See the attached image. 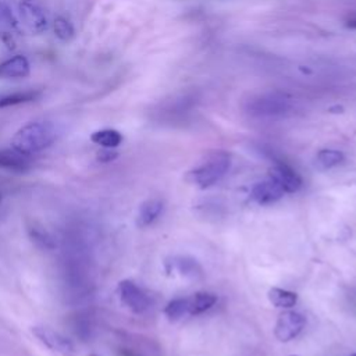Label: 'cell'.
<instances>
[{"label":"cell","instance_id":"ba28073f","mask_svg":"<svg viewBox=\"0 0 356 356\" xmlns=\"http://www.w3.org/2000/svg\"><path fill=\"white\" fill-rule=\"evenodd\" d=\"M19 15L32 33H42L47 29V17L44 11L32 1H19Z\"/></svg>","mask_w":356,"mask_h":356},{"label":"cell","instance_id":"44dd1931","mask_svg":"<svg viewBox=\"0 0 356 356\" xmlns=\"http://www.w3.org/2000/svg\"><path fill=\"white\" fill-rule=\"evenodd\" d=\"M53 29H54V35L63 42L71 40L75 33L74 25L70 22V19H67L65 17H61V15L54 19Z\"/></svg>","mask_w":356,"mask_h":356},{"label":"cell","instance_id":"277c9868","mask_svg":"<svg viewBox=\"0 0 356 356\" xmlns=\"http://www.w3.org/2000/svg\"><path fill=\"white\" fill-rule=\"evenodd\" d=\"M32 334L50 350L61 356H76L78 350L75 343L63 335L61 332L47 327V325H35L32 327Z\"/></svg>","mask_w":356,"mask_h":356},{"label":"cell","instance_id":"603a6c76","mask_svg":"<svg viewBox=\"0 0 356 356\" xmlns=\"http://www.w3.org/2000/svg\"><path fill=\"white\" fill-rule=\"evenodd\" d=\"M0 40L7 49H10V50L15 49V40L10 32H6V31L0 32Z\"/></svg>","mask_w":356,"mask_h":356},{"label":"cell","instance_id":"5bb4252c","mask_svg":"<svg viewBox=\"0 0 356 356\" xmlns=\"http://www.w3.org/2000/svg\"><path fill=\"white\" fill-rule=\"evenodd\" d=\"M42 96L40 90L36 89H29V90H18L13 93H3L0 95V108L10 107V106H17V104H24V103H31L38 100Z\"/></svg>","mask_w":356,"mask_h":356},{"label":"cell","instance_id":"7402d4cb","mask_svg":"<svg viewBox=\"0 0 356 356\" xmlns=\"http://www.w3.org/2000/svg\"><path fill=\"white\" fill-rule=\"evenodd\" d=\"M117 157V152H114L113 149H106V147H103L99 153H97V159L100 160V161H111V160H114Z\"/></svg>","mask_w":356,"mask_h":356},{"label":"cell","instance_id":"8fae6325","mask_svg":"<svg viewBox=\"0 0 356 356\" xmlns=\"http://www.w3.org/2000/svg\"><path fill=\"white\" fill-rule=\"evenodd\" d=\"M0 168L11 170L17 172L26 171L29 168V156H25L15 149L0 150Z\"/></svg>","mask_w":356,"mask_h":356},{"label":"cell","instance_id":"30bf717a","mask_svg":"<svg viewBox=\"0 0 356 356\" xmlns=\"http://www.w3.org/2000/svg\"><path fill=\"white\" fill-rule=\"evenodd\" d=\"M29 72H31V65L25 56L18 54L0 63V78L3 79L25 78L29 75Z\"/></svg>","mask_w":356,"mask_h":356},{"label":"cell","instance_id":"9a60e30c","mask_svg":"<svg viewBox=\"0 0 356 356\" xmlns=\"http://www.w3.org/2000/svg\"><path fill=\"white\" fill-rule=\"evenodd\" d=\"M90 139L93 143L106 147V149H115L122 142V135L117 129L106 128L99 129L90 135Z\"/></svg>","mask_w":356,"mask_h":356},{"label":"cell","instance_id":"d6986e66","mask_svg":"<svg viewBox=\"0 0 356 356\" xmlns=\"http://www.w3.org/2000/svg\"><path fill=\"white\" fill-rule=\"evenodd\" d=\"M164 314L171 320H179L185 314H188V299L186 298H175L170 300L164 309Z\"/></svg>","mask_w":356,"mask_h":356},{"label":"cell","instance_id":"7a4b0ae2","mask_svg":"<svg viewBox=\"0 0 356 356\" xmlns=\"http://www.w3.org/2000/svg\"><path fill=\"white\" fill-rule=\"evenodd\" d=\"M231 165V156L224 150H214L206 159L188 172V179L204 189L220 181Z\"/></svg>","mask_w":356,"mask_h":356},{"label":"cell","instance_id":"484cf974","mask_svg":"<svg viewBox=\"0 0 356 356\" xmlns=\"http://www.w3.org/2000/svg\"><path fill=\"white\" fill-rule=\"evenodd\" d=\"M89 356H99V355H95V353H92V355H89Z\"/></svg>","mask_w":356,"mask_h":356},{"label":"cell","instance_id":"9c48e42d","mask_svg":"<svg viewBox=\"0 0 356 356\" xmlns=\"http://www.w3.org/2000/svg\"><path fill=\"white\" fill-rule=\"evenodd\" d=\"M284 189L271 178L257 182L252 191H250V197L254 200L257 204H270L277 200H280L284 196Z\"/></svg>","mask_w":356,"mask_h":356},{"label":"cell","instance_id":"7c38bea8","mask_svg":"<svg viewBox=\"0 0 356 356\" xmlns=\"http://www.w3.org/2000/svg\"><path fill=\"white\" fill-rule=\"evenodd\" d=\"M161 211H163V202L160 199L145 200L138 210L136 225L140 228L150 225L152 222H154L157 220V217L160 216Z\"/></svg>","mask_w":356,"mask_h":356},{"label":"cell","instance_id":"6da1fadb","mask_svg":"<svg viewBox=\"0 0 356 356\" xmlns=\"http://www.w3.org/2000/svg\"><path fill=\"white\" fill-rule=\"evenodd\" d=\"M57 138L56 127L49 121H32L21 127L11 139V147L31 156L47 149Z\"/></svg>","mask_w":356,"mask_h":356},{"label":"cell","instance_id":"3957f363","mask_svg":"<svg viewBox=\"0 0 356 356\" xmlns=\"http://www.w3.org/2000/svg\"><path fill=\"white\" fill-rule=\"evenodd\" d=\"M246 111L257 118H281L292 111V103L281 92H266L248 100Z\"/></svg>","mask_w":356,"mask_h":356},{"label":"cell","instance_id":"e0dca14e","mask_svg":"<svg viewBox=\"0 0 356 356\" xmlns=\"http://www.w3.org/2000/svg\"><path fill=\"white\" fill-rule=\"evenodd\" d=\"M343 161V153L335 149H323L317 153L316 163L321 170L332 168Z\"/></svg>","mask_w":356,"mask_h":356},{"label":"cell","instance_id":"cb8c5ba5","mask_svg":"<svg viewBox=\"0 0 356 356\" xmlns=\"http://www.w3.org/2000/svg\"><path fill=\"white\" fill-rule=\"evenodd\" d=\"M345 25L350 29H356V11L349 13L345 18Z\"/></svg>","mask_w":356,"mask_h":356},{"label":"cell","instance_id":"f546056e","mask_svg":"<svg viewBox=\"0 0 356 356\" xmlns=\"http://www.w3.org/2000/svg\"><path fill=\"white\" fill-rule=\"evenodd\" d=\"M291 356H295V355H291Z\"/></svg>","mask_w":356,"mask_h":356},{"label":"cell","instance_id":"52a82bcc","mask_svg":"<svg viewBox=\"0 0 356 356\" xmlns=\"http://www.w3.org/2000/svg\"><path fill=\"white\" fill-rule=\"evenodd\" d=\"M268 178L274 179L284 189V192H288V193L298 192L302 186L300 175L292 167L281 161L270 167Z\"/></svg>","mask_w":356,"mask_h":356},{"label":"cell","instance_id":"f1b7e54d","mask_svg":"<svg viewBox=\"0 0 356 356\" xmlns=\"http://www.w3.org/2000/svg\"><path fill=\"white\" fill-rule=\"evenodd\" d=\"M0 200H1V193H0Z\"/></svg>","mask_w":356,"mask_h":356},{"label":"cell","instance_id":"2e32d148","mask_svg":"<svg viewBox=\"0 0 356 356\" xmlns=\"http://www.w3.org/2000/svg\"><path fill=\"white\" fill-rule=\"evenodd\" d=\"M267 296L273 306L281 307V309H289L295 306V303L298 302V295L295 292L286 291L282 288H271Z\"/></svg>","mask_w":356,"mask_h":356},{"label":"cell","instance_id":"8992f818","mask_svg":"<svg viewBox=\"0 0 356 356\" xmlns=\"http://www.w3.org/2000/svg\"><path fill=\"white\" fill-rule=\"evenodd\" d=\"M118 295L121 302L135 314L145 313L150 306L149 296L131 280H122L118 284Z\"/></svg>","mask_w":356,"mask_h":356},{"label":"cell","instance_id":"ffe728a7","mask_svg":"<svg viewBox=\"0 0 356 356\" xmlns=\"http://www.w3.org/2000/svg\"><path fill=\"white\" fill-rule=\"evenodd\" d=\"M171 266L181 273L182 275L186 277H196V274H200V267L196 263V260L193 259H188V257H175L174 261H171Z\"/></svg>","mask_w":356,"mask_h":356},{"label":"cell","instance_id":"83f0119b","mask_svg":"<svg viewBox=\"0 0 356 356\" xmlns=\"http://www.w3.org/2000/svg\"><path fill=\"white\" fill-rule=\"evenodd\" d=\"M352 356H356V353H353V355H352Z\"/></svg>","mask_w":356,"mask_h":356},{"label":"cell","instance_id":"d4e9b609","mask_svg":"<svg viewBox=\"0 0 356 356\" xmlns=\"http://www.w3.org/2000/svg\"><path fill=\"white\" fill-rule=\"evenodd\" d=\"M3 11H4V1L0 0V19H3Z\"/></svg>","mask_w":356,"mask_h":356},{"label":"cell","instance_id":"4fadbf2b","mask_svg":"<svg viewBox=\"0 0 356 356\" xmlns=\"http://www.w3.org/2000/svg\"><path fill=\"white\" fill-rule=\"evenodd\" d=\"M186 299H188V314L191 316H196L211 309L217 302V296L211 292H196Z\"/></svg>","mask_w":356,"mask_h":356},{"label":"cell","instance_id":"5b68a950","mask_svg":"<svg viewBox=\"0 0 356 356\" xmlns=\"http://www.w3.org/2000/svg\"><path fill=\"white\" fill-rule=\"evenodd\" d=\"M305 324L306 320L303 314L293 310H285L278 316L275 321L274 335L280 342H289L302 332Z\"/></svg>","mask_w":356,"mask_h":356},{"label":"cell","instance_id":"ac0fdd59","mask_svg":"<svg viewBox=\"0 0 356 356\" xmlns=\"http://www.w3.org/2000/svg\"><path fill=\"white\" fill-rule=\"evenodd\" d=\"M28 231H29V236H31L32 242H35L36 246H39L42 249H46V250L53 249L56 246V243L53 241V236L43 227L33 224L28 228Z\"/></svg>","mask_w":356,"mask_h":356},{"label":"cell","instance_id":"4316f807","mask_svg":"<svg viewBox=\"0 0 356 356\" xmlns=\"http://www.w3.org/2000/svg\"><path fill=\"white\" fill-rule=\"evenodd\" d=\"M19 1H32V0H19Z\"/></svg>","mask_w":356,"mask_h":356}]
</instances>
